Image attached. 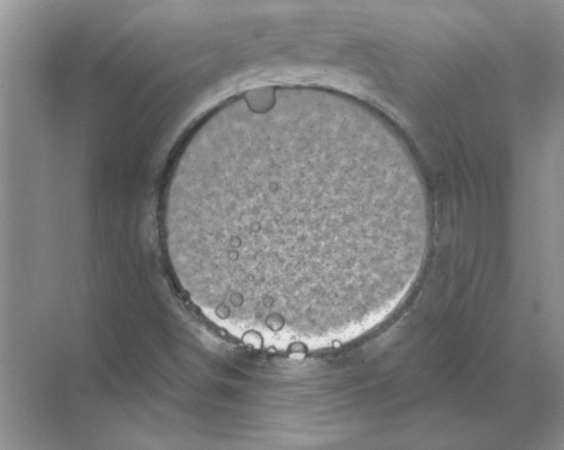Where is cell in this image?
I'll return each instance as SVG.
<instances>
[{
  "instance_id": "6da1fadb",
  "label": "cell",
  "mask_w": 564,
  "mask_h": 450,
  "mask_svg": "<svg viewBox=\"0 0 564 450\" xmlns=\"http://www.w3.org/2000/svg\"><path fill=\"white\" fill-rule=\"evenodd\" d=\"M325 127L277 119L195 148L178 190L192 261L259 299L353 290L393 264L402 218L368 153Z\"/></svg>"
}]
</instances>
